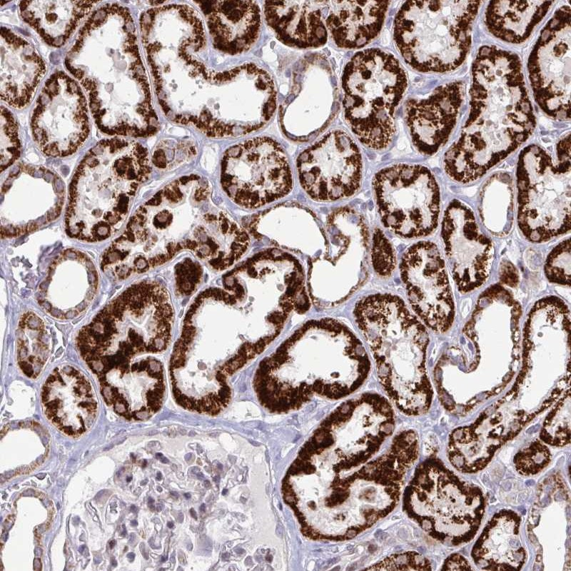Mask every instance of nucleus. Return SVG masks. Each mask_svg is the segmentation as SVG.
I'll return each instance as SVG.
<instances>
[{
	"label": "nucleus",
	"mask_w": 571,
	"mask_h": 571,
	"mask_svg": "<svg viewBox=\"0 0 571 571\" xmlns=\"http://www.w3.org/2000/svg\"><path fill=\"white\" fill-rule=\"evenodd\" d=\"M221 181L236 204L256 208L287 196L293 179L281 145L269 137H256L228 148L221 162Z\"/></svg>",
	"instance_id": "16"
},
{
	"label": "nucleus",
	"mask_w": 571,
	"mask_h": 571,
	"mask_svg": "<svg viewBox=\"0 0 571 571\" xmlns=\"http://www.w3.org/2000/svg\"><path fill=\"white\" fill-rule=\"evenodd\" d=\"M41 403L47 418L69 435H79L94 423L97 399L86 377L76 368H55L41 389Z\"/></svg>",
	"instance_id": "25"
},
{
	"label": "nucleus",
	"mask_w": 571,
	"mask_h": 571,
	"mask_svg": "<svg viewBox=\"0 0 571 571\" xmlns=\"http://www.w3.org/2000/svg\"><path fill=\"white\" fill-rule=\"evenodd\" d=\"M373 190L383 226L403 238H419L437 228L440 195L437 181L425 166L398 163L378 171Z\"/></svg>",
	"instance_id": "15"
},
{
	"label": "nucleus",
	"mask_w": 571,
	"mask_h": 571,
	"mask_svg": "<svg viewBox=\"0 0 571 571\" xmlns=\"http://www.w3.org/2000/svg\"><path fill=\"white\" fill-rule=\"evenodd\" d=\"M98 285V271L90 257L79 250L67 249L50 265L37 300L51 316L71 319L90 305Z\"/></svg>",
	"instance_id": "24"
},
{
	"label": "nucleus",
	"mask_w": 571,
	"mask_h": 571,
	"mask_svg": "<svg viewBox=\"0 0 571 571\" xmlns=\"http://www.w3.org/2000/svg\"><path fill=\"white\" fill-rule=\"evenodd\" d=\"M390 1H328L326 28L342 49H358L379 34Z\"/></svg>",
	"instance_id": "31"
},
{
	"label": "nucleus",
	"mask_w": 571,
	"mask_h": 571,
	"mask_svg": "<svg viewBox=\"0 0 571 571\" xmlns=\"http://www.w3.org/2000/svg\"><path fill=\"white\" fill-rule=\"evenodd\" d=\"M115 545H116V541L115 540H111L109 542V546H110L111 548H113Z\"/></svg>",
	"instance_id": "49"
},
{
	"label": "nucleus",
	"mask_w": 571,
	"mask_h": 571,
	"mask_svg": "<svg viewBox=\"0 0 571 571\" xmlns=\"http://www.w3.org/2000/svg\"><path fill=\"white\" fill-rule=\"evenodd\" d=\"M97 376L106 404L126 419L146 420L161 407L164 373L161 363L156 358L121 364Z\"/></svg>",
	"instance_id": "23"
},
{
	"label": "nucleus",
	"mask_w": 571,
	"mask_h": 571,
	"mask_svg": "<svg viewBox=\"0 0 571 571\" xmlns=\"http://www.w3.org/2000/svg\"><path fill=\"white\" fill-rule=\"evenodd\" d=\"M131 477H128V480H127V481H128H128H130V480H131Z\"/></svg>",
	"instance_id": "61"
},
{
	"label": "nucleus",
	"mask_w": 571,
	"mask_h": 571,
	"mask_svg": "<svg viewBox=\"0 0 571 571\" xmlns=\"http://www.w3.org/2000/svg\"><path fill=\"white\" fill-rule=\"evenodd\" d=\"M205 17L213 46L230 55L249 50L261 26V13L256 1H196Z\"/></svg>",
	"instance_id": "28"
},
{
	"label": "nucleus",
	"mask_w": 571,
	"mask_h": 571,
	"mask_svg": "<svg viewBox=\"0 0 571 571\" xmlns=\"http://www.w3.org/2000/svg\"><path fill=\"white\" fill-rule=\"evenodd\" d=\"M127 557L130 558V560H133L134 559L135 555L133 553L131 552L128 554Z\"/></svg>",
	"instance_id": "48"
},
{
	"label": "nucleus",
	"mask_w": 571,
	"mask_h": 571,
	"mask_svg": "<svg viewBox=\"0 0 571 571\" xmlns=\"http://www.w3.org/2000/svg\"><path fill=\"white\" fill-rule=\"evenodd\" d=\"M1 96L9 106L26 107L44 78L46 65L34 46L8 28L1 29Z\"/></svg>",
	"instance_id": "29"
},
{
	"label": "nucleus",
	"mask_w": 571,
	"mask_h": 571,
	"mask_svg": "<svg viewBox=\"0 0 571 571\" xmlns=\"http://www.w3.org/2000/svg\"><path fill=\"white\" fill-rule=\"evenodd\" d=\"M296 168L303 191L320 203L350 198L362 183L360 151L354 139L340 129L330 131L301 152Z\"/></svg>",
	"instance_id": "18"
},
{
	"label": "nucleus",
	"mask_w": 571,
	"mask_h": 571,
	"mask_svg": "<svg viewBox=\"0 0 571 571\" xmlns=\"http://www.w3.org/2000/svg\"><path fill=\"white\" fill-rule=\"evenodd\" d=\"M156 458L159 459L163 463H168V460L165 458L161 453H156Z\"/></svg>",
	"instance_id": "46"
},
{
	"label": "nucleus",
	"mask_w": 571,
	"mask_h": 571,
	"mask_svg": "<svg viewBox=\"0 0 571 571\" xmlns=\"http://www.w3.org/2000/svg\"><path fill=\"white\" fill-rule=\"evenodd\" d=\"M365 570H432V567L430 561L423 555L416 552L409 551L391 555Z\"/></svg>",
	"instance_id": "42"
},
{
	"label": "nucleus",
	"mask_w": 571,
	"mask_h": 571,
	"mask_svg": "<svg viewBox=\"0 0 571 571\" xmlns=\"http://www.w3.org/2000/svg\"><path fill=\"white\" fill-rule=\"evenodd\" d=\"M570 140L557 146V161L530 145L520 153L516 172L517 223L530 241L542 243L570 230Z\"/></svg>",
	"instance_id": "13"
},
{
	"label": "nucleus",
	"mask_w": 571,
	"mask_h": 571,
	"mask_svg": "<svg viewBox=\"0 0 571 571\" xmlns=\"http://www.w3.org/2000/svg\"><path fill=\"white\" fill-rule=\"evenodd\" d=\"M479 210L483 224L491 233L505 236L510 232L513 222V190L508 174H495L485 183Z\"/></svg>",
	"instance_id": "35"
},
{
	"label": "nucleus",
	"mask_w": 571,
	"mask_h": 571,
	"mask_svg": "<svg viewBox=\"0 0 571 571\" xmlns=\"http://www.w3.org/2000/svg\"><path fill=\"white\" fill-rule=\"evenodd\" d=\"M131 523L133 524V526L137 525V522H136V520L132 521Z\"/></svg>",
	"instance_id": "59"
},
{
	"label": "nucleus",
	"mask_w": 571,
	"mask_h": 571,
	"mask_svg": "<svg viewBox=\"0 0 571 571\" xmlns=\"http://www.w3.org/2000/svg\"><path fill=\"white\" fill-rule=\"evenodd\" d=\"M204 484L206 487H210L211 484L208 480H205Z\"/></svg>",
	"instance_id": "50"
},
{
	"label": "nucleus",
	"mask_w": 571,
	"mask_h": 571,
	"mask_svg": "<svg viewBox=\"0 0 571 571\" xmlns=\"http://www.w3.org/2000/svg\"><path fill=\"white\" fill-rule=\"evenodd\" d=\"M184 496H185V497H186L187 499H188V498H190V497H191V495H190L189 493H185V494H184Z\"/></svg>",
	"instance_id": "57"
},
{
	"label": "nucleus",
	"mask_w": 571,
	"mask_h": 571,
	"mask_svg": "<svg viewBox=\"0 0 571 571\" xmlns=\"http://www.w3.org/2000/svg\"><path fill=\"white\" fill-rule=\"evenodd\" d=\"M205 508H206L205 504H202L201 506L200 507V510L204 512Z\"/></svg>",
	"instance_id": "52"
},
{
	"label": "nucleus",
	"mask_w": 571,
	"mask_h": 571,
	"mask_svg": "<svg viewBox=\"0 0 571 571\" xmlns=\"http://www.w3.org/2000/svg\"><path fill=\"white\" fill-rule=\"evenodd\" d=\"M208 181L183 176L158 191L131 216L104 251L101 268L123 280L161 266L182 251L216 271L225 270L247 251L250 238L211 201Z\"/></svg>",
	"instance_id": "3"
},
{
	"label": "nucleus",
	"mask_w": 571,
	"mask_h": 571,
	"mask_svg": "<svg viewBox=\"0 0 571 571\" xmlns=\"http://www.w3.org/2000/svg\"><path fill=\"white\" fill-rule=\"evenodd\" d=\"M570 9H559L542 31L528 60L534 96L557 119L570 118Z\"/></svg>",
	"instance_id": "20"
},
{
	"label": "nucleus",
	"mask_w": 571,
	"mask_h": 571,
	"mask_svg": "<svg viewBox=\"0 0 571 571\" xmlns=\"http://www.w3.org/2000/svg\"><path fill=\"white\" fill-rule=\"evenodd\" d=\"M570 241L565 239L549 253L545 265L547 279L552 283L570 286Z\"/></svg>",
	"instance_id": "41"
},
{
	"label": "nucleus",
	"mask_w": 571,
	"mask_h": 571,
	"mask_svg": "<svg viewBox=\"0 0 571 571\" xmlns=\"http://www.w3.org/2000/svg\"><path fill=\"white\" fill-rule=\"evenodd\" d=\"M168 525V527L169 528H172V527H173V522H168V525Z\"/></svg>",
	"instance_id": "55"
},
{
	"label": "nucleus",
	"mask_w": 571,
	"mask_h": 571,
	"mask_svg": "<svg viewBox=\"0 0 571 571\" xmlns=\"http://www.w3.org/2000/svg\"><path fill=\"white\" fill-rule=\"evenodd\" d=\"M500 277L502 282L510 286H515L519 280L517 270L507 261H502L500 265Z\"/></svg>",
	"instance_id": "44"
},
{
	"label": "nucleus",
	"mask_w": 571,
	"mask_h": 571,
	"mask_svg": "<svg viewBox=\"0 0 571 571\" xmlns=\"http://www.w3.org/2000/svg\"><path fill=\"white\" fill-rule=\"evenodd\" d=\"M250 232L283 248L315 258L328 244L325 230L306 208L288 204L274 207L253 218Z\"/></svg>",
	"instance_id": "27"
},
{
	"label": "nucleus",
	"mask_w": 571,
	"mask_h": 571,
	"mask_svg": "<svg viewBox=\"0 0 571 571\" xmlns=\"http://www.w3.org/2000/svg\"><path fill=\"white\" fill-rule=\"evenodd\" d=\"M328 244L309 262L308 291L315 305L330 308L348 299L368 277V231L363 218L348 206L327 218Z\"/></svg>",
	"instance_id": "14"
},
{
	"label": "nucleus",
	"mask_w": 571,
	"mask_h": 571,
	"mask_svg": "<svg viewBox=\"0 0 571 571\" xmlns=\"http://www.w3.org/2000/svg\"><path fill=\"white\" fill-rule=\"evenodd\" d=\"M395 425L391 404L376 393L343 402L319 424L282 482L304 536L350 540L393 510L419 450L417 434L394 435Z\"/></svg>",
	"instance_id": "1"
},
{
	"label": "nucleus",
	"mask_w": 571,
	"mask_h": 571,
	"mask_svg": "<svg viewBox=\"0 0 571 571\" xmlns=\"http://www.w3.org/2000/svg\"><path fill=\"white\" fill-rule=\"evenodd\" d=\"M371 263L375 273L382 278L390 277L396 267L395 249L379 228H375L372 235Z\"/></svg>",
	"instance_id": "40"
},
{
	"label": "nucleus",
	"mask_w": 571,
	"mask_h": 571,
	"mask_svg": "<svg viewBox=\"0 0 571 571\" xmlns=\"http://www.w3.org/2000/svg\"><path fill=\"white\" fill-rule=\"evenodd\" d=\"M151 171L148 151L140 143L118 137L96 143L71 181L65 216L68 235L98 242L118 233Z\"/></svg>",
	"instance_id": "7"
},
{
	"label": "nucleus",
	"mask_w": 571,
	"mask_h": 571,
	"mask_svg": "<svg viewBox=\"0 0 571 571\" xmlns=\"http://www.w3.org/2000/svg\"><path fill=\"white\" fill-rule=\"evenodd\" d=\"M178 520H179L180 522H182V520H183V514L182 513H179L178 514Z\"/></svg>",
	"instance_id": "51"
},
{
	"label": "nucleus",
	"mask_w": 571,
	"mask_h": 571,
	"mask_svg": "<svg viewBox=\"0 0 571 571\" xmlns=\"http://www.w3.org/2000/svg\"><path fill=\"white\" fill-rule=\"evenodd\" d=\"M161 477H162L161 473H158L156 479L159 480L161 479Z\"/></svg>",
	"instance_id": "53"
},
{
	"label": "nucleus",
	"mask_w": 571,
	"mask_h": 571,
	"mask_svg": "<svg viewBox=\"0 0 571 571\" xmlns=\"http://www.w3.org/2000/svg\"><path fill=\"white\" fill-rule=\"evenodd\" d=\"M353 316L388 398L408 415L425 413L432 390L425 369L428 335L423 325L400 297L390 293L363 298Z\"/></svg>",
	"instance_id": "8"
},
{
	"label": "nucleus",
	"mask_w": 571,
	"mask_h": 571,
	"mask_svg": "<svg viewBox=\"0 0 571 571\" xmlns=\"http://www.w3.org/2000/svg\"><path fill=\"white\" fill-rule=\"evenodd\" d=\"M442 570H473L470 562L459 553H453L444 562Z\"/></svg>",
	"instance_id": "45"
},
{
	"label": "nucleus",
	"mask_w": 571,
	"mask_h": 571,
	"mask_svg": "<svg viewBox=\"0 0 571 571\" xmlns=\"http://www.w3.org/2000/svg\"><path fill=\"white\" fill-rule=\"evenodd\" d=\"M131 510L133 512H136L137 510V508L134 505H133L131 506Z\"/></svg>",
	"instance_id": "56"
},
{
	"label": "nucleus",
	"mask_w": 571,
	"mask_h": 571,
	"mask_svg": "<svg viewBox=\"0 0 571 571\" xmlns=\"http://www.w3.org/2000/svg\"><path fill=\"white\" fill-rule=\"evenodd\" d=\"M370 362L355 333L329 318L306 321L261 362L253 385L271 413L296 410L315 396L339 400L367 380Z\"/></svg>",
	"instance_id": "5"
},
{
	"label": "nucleus",
	"mask_w": 571,
	"mask_h": 571,
	"mask_svg": "<svg viewBox=\"0 0 571 571\" xmlns=\"http://www.w3.org/2000/svg\"><path fill=\"white\" fill-rule=\"evenodd\" d=\"M535 124L519 58L482 47L472 67L468 118L444 156L446 173L458 183L476 181L525 142Z\"/></svg>",
	"instance_id": "6"
},
{
	"label": "nucleus",
	"mask_w": 571,
	"mask_h": 571,
	"mask_svg": "<svg viewBox=\"0 0 571 571\" xmlns=\"http://www.w3.org/2000/svg\"><path fill=\"white\" fill-rule=\"evenodd\" d=\"M146 482H147V480H145V482H144V481H143V482H141V485H143V484H146Z\"/></svg>",
	"instance_id": "60"
},
{
	"label": "nucleus",
	"mask_w": 571,
	"mask_h": 571,
	"mask_svg": "<svg viewBox=\"0 0 571 571\" xmlns=\"http://www.w3.org/2000/svg\"><path fill=\"white\" fill-rule=\"evenodd\" d=\"M407 85L399 61L380 49L358 52L346 64L342 76L345 118L364 146L381 151L390 145L395 111Z\"/></svg>",
	"instance_id": "11"
},
{
	"label": "nucleus",
	"mask_w": 571,
	"mask_h": 571,
	"mask_svg": "<svg viewBox=\"0 0 571 571\" xmlns=\"http://www.w3.org/2000/svg\"><path fill=\"white\" fill-rule=\"evenodd\" d=\"M86 98L79 84L63 71L45 82L31 116L34 139L47 156L71 155L89 133Z\"/></svg>",
	"instance_id": "17"
},
{
	"label": "nucleus",
	"mask_w": 571,
	"mask_h": 571,
	"mask_svg": "<svg viewBox=\"0 0 571 571\" xmlns=\"http://www.w3.org/2000/svg\"><path fill=\"white\" fill-rule=\"evenodd\" d=\"M173 312L160 283L132 285L79 332L76 348L96 375L136 355L164 350L170 341Z\"/></svg>",
	"instance_id": "9"
},
{
	"label": "nucleus",
	"mask_w": 571,
	"mask_h": 571,
	"mask_svg": "<svg viewBox=\"0 0 571 571\" xmlns=\"http://www.w3.org/2000/svg\"><path fill=\"white\" fill-rule=\"evenodd\" d=\"M552 1H493L485 11V26L496 38L512 44L526 41Z\"/></svg>",
	"instance_id": "34"
},
{
	"label": "nucleus",
	"mask_w": 571,
	"mask_h": 571,
	"mask_svg": "<svg viewBox=\"0 0 571 571\" xmlns=\"http://www.w3.org/2000/svg\"><path fill=\"white\" fill-rule=\"evenodd\" d=\"M441 235L459 290L466 293L482 285L490 273L494 248L480 231L472 210L463 202L454 200L448 205L442 221Z\"/></svg>",
	"instance_id": "22"
},
{
	"label": "nucleus",
	"mask_w": 571,
	"mask_h": 571,
	"mask_svg": "<svg viewBox=\"0 0 571 571\" xmlns=\"http://www.w3.org/2000/svg\"><path fill=\"white\" fill-rule=\"evenodd\" d=\"M190 512H191V516H192L193 518H195V519H197V516H196V512L194 511V509H193V508H191V510H190Z\"/></svg>",
	"instance_id": "47"
},
{
	"label": "nucleus",
	"mask_w": 571,
	"mask_h": 571,
	"mask_svg": "<svg viewBox=\"0 0 571 571\" xmlns=\"http://www.w3.org/2000/svg\"><path fill=\"white\" fill-rule=\"evenodd\" d=\"M520 517L502 510L487 522L472 550V557L485 570H520L526 552L520 537Z\"/></svg>",
	"instance_id": "32"
},
{
	"label": "nucleus",
	"mask_w": 571,
	"mask_h": 571,
	"mask_svg": "<svg viewBox=\"0 0 571 571\" xmlns=\"http://www.w3.org/2000/svg\"><path fill=\"white\" fill-rule=\"evenodd\" d=\"M465 94L463 84L452 82L438 87L427 97L407 101L404 118L419 152L433 155L447 142L457 123Z\"/></svg>",
	"instance_id": "26"
},
{
	"label": "nucleus",
	"mask_w": 571,
	"mask_h": 571,
	"mask_svg": "<svg viewBox=\"0 0 571 571\" xmlns=\"http://www.w3.org/2000/svg\"><path fill=\"white\" fill-rule=\"evenodd\" d=\"M325 1H265L266 21L283 44L298 49L324 45L328 31L321 7Z\"/></svg>",
	"instance_id": "30"
},
{
	"label": "nucleus",
	"mask_w": 571,
	"mask_h": 571,
	"mask_svg": "<svg viewBox=\"0 0 571 571\" xmlns=\"http://www.w3.org/2000/svg\"><path fill=\"white\" fill-rule=\"evenodd\" d=\"M227 492H228V490L226 489H225V490H223L222 494L223 495H226L227 493Z\"/></svg>",
	"instance_id": "58"
},
{
	"label": "nucleus",
	"mask_w": 571,
	"mask_h": 571,
	"mask_svg": "<svg viewBox=\"0 0 571 571\" xmlns=\"http://www.w3.org/2000/svg\"><path fill=\"white\" fill-rule=\"evenodd\" d=\"M400 273L410 303L423 321L443 331L452 323L453 301L443 258L430 241H420L403 253Z\"/></svg>",
	"instance_id": "21"
},
{
	"label": "nucleus",
	"mask_w": 571,
	"mask_h": 571,
	"mask_svg": "<svg viewBox=\"0 0 571 571\" xmlns=\"http://www.w3.org/2000/svg\"><path fill=\"white\" fill-rule=\"evenodd\" d=\"M97 3L88 1H21L19 9L23 19L47 44L60 47Z\"/></svg>",
	"instance_id": "33"
},
{
	"label": "nucleus",
	"mask_w": 571,
	"mask_h": 571,
	"mask_svg": "<svg viewBox=\"0 0 571 571\" xmlns=\"http://www.w3.org/2000/svg\"><path fill=\"white\" fill-rule=\"evenodd\" d=\"M202 271L200 266L186 260L178 266L176 280L178 290L181 294L188 295L200 282Z\"/></svg>",
	"instance_id": "43"
},
{
	"label": "nucleus",
	"mask_w": 571,
	"mask_h": 571,
	"mask_svg": "<svg viewBox=\"0 0 571 571\" xmlns=\"http://www.w3.org/2000/svg\"><path fill=\"white\" fill-rule=\"evenodd\" d=\"M64 197V183L56 173L43 166L19 165L1 183V237L22 236L56 219Z\"/></svg>",
	"instance_id": "19"
},
{
	"label": "nucleus",
	"mask_w": 571,
	"mask_h": 571,
	"mask_svg": "<svg viewBox=\"0 0 571 571\" xmlns=\"http://www.w3.org/2000/svg\"><path fill=\"white\" fill-rule=\"evenodd\" d=\"M76 39L109 67L72 47L65 60L74 77L109 73L79 81L99 129L108 135L133 137L156 133L159 123L129 10L116 3L101 6L87 19Z\"/></svg>",
	"instance_id": "4"
},
{
	"label": "nucleus",
	"mask_w": 571,
	"mask_h": 571,
	"mask_svg": "<svg viewBox=\"0 0 571 571\" xmlns=\"http://www.w3.org/2000/svg\"><path fill=\"white\" fill-rule=\"evenodd\" d=\"M140 28L157 98L169 120L213 138L249 134L271 120L277 91L266 70L246 63L216 71L195 56L206 42L193 8L150 9L141 14Z\"/></svg>",
	"instance_id": "2"
},
{
	"label": "nucleus",
	"mask_w": 571,
	"mask_h": 571,
	"mask_svg": "<svg viewBox=\"0 0 571 571\" xmlns=\"http://www.w3.org/2000/svg\"><path fill=\"white\" fill-rule=\"evenodd\" d=\"M570 408L558 405L547 415L540 437L546 445L561 447L570 442Z\"/></svg>",
	"instance_id": "37"
},
{
	"label": "nucleus",
	"mask_w": 571,
	"mask_h": 571,
	"mask_svg": "<svg viewBox=\"0 0 571 571\" xmlns=\"http://www.w3.org/2000/svg\"><path fill=\"white\" fill-rule=\"evenodd\" d=\"M50 340L39 316L33 312L22 315L16 330V357L25 375L36 378L41 373L49 356Z\"/></svg>",
	"instance_id": "36"
},
{
	"label": "nucleus",
	"mask_w": 571,
	"mask_h": 571,
	"mask_svg": "<svg viewBox=\"0 0 571 571\" xmlns=\"http://www.w3.org/2000/svg\"><path fill=\"white\" fill-rule=\"evenodd\" d=\"M482 1H408L398 10L393 37L405 61L420 72L455 69L466 59Z\"/></svg>",
	"instance_id": "10"
},
{
	"label": "nucleus",
	"mask_w": 571,
	"mask_h": 571,
	"mask_svg": "<svg viewBox=\"0 0 571 571\" xmlns=\"http://www.w3.org/2000/svg\"><path fill=\"white\" fill-rule=\"evenodd\" d=\"M485 506L479 487L462 480L435 458L417 467L403 494L406 515L431 537L449 546L473 539Z\"/></svg>",
	"instance_id": "12"
},
{
	"label": "nucleus",
	"mask_w": 571,
	"mask_h": 571,
	"mask_svg": "<svg viewBox=\"0 0 571 571\" xmlns=\"http://www.w3.org/2000/svg\"><path fill=\"white\" fill-rule=\"evenodd\" d=\"M550 459V451L546 444L535 440L516 453L513 463L519 473L534 475L542 470Z\"/></svg>",
	"instance_id": "38"
},
{
	"label": "nucleus",
	"mask_w": 571,
	"mask_h": 571,
	"mask_svg": "<svg viewBox=\"0 0 571 571\" xmlns=\"http://www.w3.org/2000/svg\"><path fill=\"white\" fill-rule=\"evenodd\" d=\"M111 563H112L113 566H116V565H117V562H116L115 559H112Z\"/></svg>",
	"instance_id": "54"
},
{
	"label": "nucleus",
	"mask_w": 571,
	"mask_h": 571,
	"mask_svg": "<svg viewBox=\"0 0 571 571\" xmlns=\"http://www.w3.org/2000/svg\"><path fill=\"white\" fill-rule=\"evenodd\" d=\"M20 154V141L16 121L4 106L1 109V171L13 164Z\"/></svg>",
	"instance_id": "39"
}]
</instances>
